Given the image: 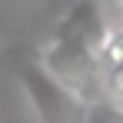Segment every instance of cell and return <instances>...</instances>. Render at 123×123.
I'll return each mask as SVG.
<instances>
[{
    "instance_id": "obj_1",
    "label": "cell",
    "mask_w": 123,
    "mask_h": 123,
    "mask_svg": "<svg viewBox=\"0 0 123 123\" xmlns=\"http://www.w3.org/2000/svg\"><path fill=\"white\" fill-rule=\"evenodd\" d=\"M13 73L40 123H86V103L43 63L40 53H20Z\"/></svg>"
},
{
    "instance_id": "obj_2",
    "label": "cell",
    "mask_w": 123,
    "mask_h": 123,
    "mask_svg": "<svg viewBox=\"0 0 123 123\" xmlns=\"http://www.w3.org/2000/svg\"><path fill=\"white\" fill-rule=\"evenodd\" d=\"M100 67L110 70V67H123V27L120 30H110L103 33V43H100Z\"/></svg>"
},
{
    "instance_id": "obj_3",
    "label": "cell",
    "mask_w": 123,
    "mask_h": 123,
    "mask_svg": "<svg viewBox=\"0 0 123 123\" xmlns=\"http://www.w3.org/2000/svg\"><path fill=\"white\" fill-rule=\"evenodd\" d=\"M117 3H120V7H123V0H117Z\"/></svg>"
}]
</instances>
